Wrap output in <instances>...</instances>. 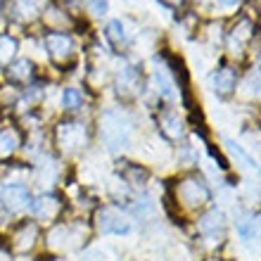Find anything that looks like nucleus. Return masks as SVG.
Segmentation results:
<instances>
[{
    "instance_id": "obj_1",
    "label": "nucleus",
    "mask_w": 261,
    "mask_h": 261,
    "mask_svg": "<svg viewBox=\"0 0 261 261\" xmlns=\"http://www.w3.org/2000/svg\"><path fill=\"white\" fill-rule=\"evenodd\" d=\"M64 107L67 110H76L79 107V93L76 90H67L64 93Z\"/></svg>"
},
{
    "instance_id": "obj_2",
    "label": "nucleus",
    "mask_w": 261,
    "mask_h": 261,
    "mask_svg": "<svg viewBox=\"0 0 261 261\" xmlns=\"http://www.w3.org/2000/svg\"><path fill=\"white\" fill-rule=\"evenodd\" d=\"M221 3H226V5H233V3H238V0H221Z\"/></svg>"
}]
</instances>
